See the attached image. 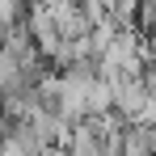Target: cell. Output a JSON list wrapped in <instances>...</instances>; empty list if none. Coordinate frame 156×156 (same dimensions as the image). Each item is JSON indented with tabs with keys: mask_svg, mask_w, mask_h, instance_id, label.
Returning <instances> with one entry per match:
<instances>
[{
	"mask_svg": "<svg viewBox=\"0 0 156 156\" xmlns=\"http://www.w3.org/2000/svg\"><path fill=\"white\" fill-rule=\"evenodd\" d=\"M114 110L127 118V122H152V89L144 84V76H118L114 84Z\"/></svg>",
	"mask_w": 156,
	"mask_h": 156,
	"instance_id": "obj_1",
	"label": "cell"
},
{
	"mask_svg": "<svg viewBox=\"0 0 156 156\" xmlns=\"http://www.w3.org/2000/svg\"><path fill=\"white\" fill-rule=\"evenodd\" d=\"M51 4V26L59 38H76L89 30V13L80 9V0H47Z\"/></svg>",
	"mask_w": 156,
	"mask_h": 156,
	"instance_id": "obj_2",
	"label": "cell"
}]
</instances>
